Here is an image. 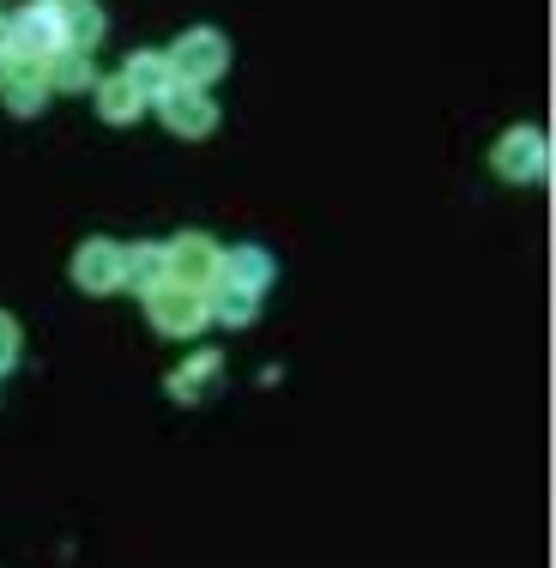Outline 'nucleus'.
Masks as SVG:
<instances>
[{
    "mask_svg": "<svg viewBox=\"0 0 556 568\" xmlns=\"http://www.w3.org/2000/svg\"><path fill=\"white\" fill-rule=\"evenodd\" d=\"M98 85V67H91V55H79V49H61L55 61H49V91H91Z\"/></svg>",
    "mask_w": 556,
    "mask_h": 568,
    "instance_id": "16",
    "label": "nucleus"
},
{
    "mask_svg": "<svg viewBox=\"0 0 556 568\" xmlns=\"http://www.w3.org/2000/svg\"><path fill=\"white\" fill-rule=\"evenodd\" d=\"M121 79H128V85L140 91L145 103H158L164 91H175L170 55H158V49H140V55H128V67H121Z\"/></svg>",
    "mask_w": 556,
    "mask_h": 568,
    "instance_id": "11",
    "label": "nucleus"
},
{
    "mask_svg": "<svg viewBox=\"0 0 556 568\" xmlns=\"http://www.w3.org/2000/svg\"><path fill=\"white\" fill-rule=\"evenodd\" d=\"M91 98H98V115L110 121V128H128V121H140V110H145V98L121 73L115 79H98V85H91Z\"/></svg>",
    "mask_w": 556,
    "mask_h": 568,
    "instance_id": "14",
    "label": "nucleus"
},
{
    "mask_svg": "<svg viewBox=\"0 0 556 568\" xmlns=\"http://www.w3.org/2000/svg\"><path fill=\"white\" fill-rule=\"evenodd\" d=\"M219 261H224V248L212 236H200V230H182L164 248L170 284H188V291H212L219 284Z\"/></svg>",
    "mask_w": 556,
    "mask_h": 568,
    "instance_id": "5",
    "label": "nucleus"
},
{
    "mask_svg": "<svg viewBox=\"0 0 556 568\" xmlns=\"http://www.w3.org/2000/svg\"><path fill=\"white\" fill-rule=\"evenodd\" d=\"M219 387H224V357H219V351H200V357L182 363V369H170L164 394H170L175 405H206Z\"/></svg>",
    "mask_w": 556,
    "mask_h": 568,
    "instance_id": "9",
    "label": "nucleus"
},
{
    "mask_svg": "<svg viewBox=\"0 0 556 568\" xmlns=\"http://www.w3.org/2000/svg\"><path fill=\"white\" fill-rule=\"evenodd\" d=\"M121 273H128V248L110 236H91V242H79V254H73V284L85 296H115L121 291Z\"/></svg>",
    "mask_w": 556,
    "mask_h": 568,
    "instance_id": "6",
    "label": "nucleus"
},
{
    "mask_svg": "<svg viewBox=\"0 0 556 568\" xmlns=\"http://www.w3.org/2000/svg\"><path fill=\"white\" fill-rule=\"evenodd\" d=\"M164 278H170V266H164V242H140V248H128V273H121V291L152 296Z\"/></svg>",
    "mask_w": 556,
    "mask_h": 568,
    "instance_id": "13",
    "label": "nucleus"
},
{
    "mask_svg": "<svg viewBox=\"0 0 556 568\" xmlns=\"http://www.w3.org/2000/svg\"><path fill=\"white\" fill-rule=\"evenodd\" d=\"M61 43L79 49V55H91V49L103 43V7L98 0H73V7H61Z\"/></svg>",
    "mask_w": 556,
    "mask_h": 568,
    "instance_id": "12",
    "label": "nucleus"
},
{
    "mask_svg": "<svg viewBox=\"0 0 556 568\" xmlns=\"http://www.w3.org/2000/svg\"><path fill=\"white\" fill-rule=\"evenodd\" d=\"M61 7H73V0H61Z\"/></svg>",
    "mask_w": 556,
    "mask_h": 568,
    "instance_id": "19",
    "label": "nucleus"
},
{
    "mask_svg": "<svg viewBox=\"0 0 556 568\" xmlns=\"http://www.w3.org/2000/svg\"><path fill=\"white\" fill-rule=\"evenodd\" d=\"M158 115H164V128L175 140H212V128H219V103H212V91L200 85H175L158 98Z\"/></svg>",
    "mask_w": 556,
    "mask_h": 568,
    "instance_id": "7",
    "label": "nucleus"
},
{
    "mask_svg": "<svg viewBox=\"0 0 556 568\" xmlns=\"http://www.w3.org/2000/svg\"><path fill=\"white\" fill-rule=\"evenodd\" d=\"M0 61H12V19H0Z\"/></svg>",
    "mask_w": 556,
    "mask_h": 568,
    "instance_id": "18",
    "label": "nucleus"
},
{
    "mask_svg": "<svg viewBox=\"0 0 556 568\" xmlns=\"http://www.w3.org/2000/svg\"><path fill=\"white\" fill-rule=\"evenodd\" d=\"M219 284H236V291H249V296H266V284H273V254H266L261 242L224 248V261H219Z\"/></svg>",
    "mask_w": 556,
    "mask_h": 568,
    "instance_id": "10",
    "label": "nucleus"
},
{
    "mask_svg": "<svg viewBox=\"0 0 556 568\" xmlns=\"http://www.w3.org/2000/svg\"><path fill=\"white\" fill-rule=\"evenodd\" d=\"M206 308H212V321H224V327H249V321L261 315V296L236 291V284H212Z\"/></svg>",
    "mask_w": 556,
    "mask_h": 568,
    "instance_id": "15",
    "label": "nucleus"
},
{
    "mask_svg": "<svg viewBox=\"0 0 556 568\" xmlns=\"http://www.w3.org/2000/svg\"><path fill=\"white\" fill-rule=\"evenodd\" d=\"M49 98H55V91H49V67H37V61H0V103H7L12 115H37Z\"/></svg>",
    "mask_w": 556,
    "mask_h": 568,
    "instance_id": "8",
    "label": "nucleus"
},
{
    "mask_svg": "<svg viewBox=\"0 0 556 568\" xmlns=\"http://www.w3.org/2000/svg\"><path fill=\"white\" fill-rule=\"evenodd\" d=\"M61 0H31V7L12 19V61H37L49 67L61 55Z\"/></svg>",
    "mask_w": 556,
    "mask_h": 568,
    "instance_id": "3",
    "label": "nucleus"
},
{
    "mask_svg": "<svg viewBox=\"0 0 556 568\" xmlns=\"http://www.w3.org/2000/svg\"><path fill=\"white\" fill-rule=\"evenodd\" d=\"M145 321H152V333H164V339H194V333H206L212 308H206V291H188V284H158L152 296H145Z\"/></svg>",
    "mask_w": 556,
    "mask_h": 568,
    "instance_id": "2",
    "label": "nucleus"
},
{
    "mask_svg": "<svg viewBox=\"0 0 556 568\" xmlns=\"http://www.w3.org/2000/svg\"><path fill=\"white\" fill-rule=\"evenodd\" d=\"M491 170L502 182H545L550 170V140L538 128H508L502 140L491 145Z\"/></svg>",
    "mask_w": 556,
    "mask_h": 568,
    "instance_id": "4",
    "label": "nucleus"
},
{
    "mask_svg": "<svg viewBox=\"0 0 556 568\" xmlns=\"http://www.w3.org/2000/svg\"><path fill=\"white\" fill-rule=\"evenodd\" d=\"M19 351H24V333H19V321L0 308V375H12L19 369Z\"/></svg>",
    "mask_w": 556,
    "mask_h": 568,
    "instance_id": "17",
    "label": "nucleus"
},
{
    "mask_svg": "<svg viewBox=\"0 0 556 568\" xmlns=\"http://www.w3.org/2000/svg\"><path fill=\"white\" fill-rule=\"evenodd\" d=\"M224 67H230V43H224V31H212V24H194V31H182L170 43L175 85H200V91H206L212 79H224Z\"/></svg>",
    "mask_w": 556,
    "mask_h": 568,
    "instance_id": "1",
    "label": "nucleus"
}]
</instances>
